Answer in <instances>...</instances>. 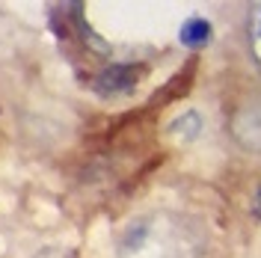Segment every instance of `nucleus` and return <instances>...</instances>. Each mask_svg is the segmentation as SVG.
Instances as JSON below:
<instances>
[{
    "instance_id": "423d86ee",
    "label": "nucleus",
    "mask_w": 261,
    "mask_h": 258,
    "mask_svg": "<svg viewBox=\"0 0 261 258\" xmlns=\"http://www.w3.org/2000/svg\"><path fill=\"white\" fill-rule=\"evenodd\" d=\"M255 21H258V30H255V39H258V45H261V9H258V18H255Z\"/></svg>"
},
{
    "instance_id": "39448f33",
    "label": "nucleus",
    "mask_w": 261,
    "mask_h": 258,
    "mask_svg": "<svg viewBox=\"0 0 261 258\" xmlns=\"http://www.w3.org/2000/svg\"><path fill=\"white\" fill-rule=\"evenodd\" d=\"M202 116L196 113V110H187V113H181L172 125H169V134L172 137H178V140H196L199 134H202Z\"/></svg>"
},
{
    "instance_id": "20e7f679",
    "label": "nucleus",
    "mask_w": 261,
    "mask_h": 258,
    "mask_svg": "<svg viewBox=\"0 0 261 258\" xmlns=\"http://www.w3.org/2000/svg\"><path fill=\"white\" fill-rule=\"evenodd\" d=\"M181 42L190 45V48H199V45H208V36H211V24L205 18H190L181 24Z\"/></svg>"
},
{
    "instance_id": "0eeeda50",
    "label": "nucleus",
    "mask_w": 261,
    "mask_h": 258,
    "mask_svg": "<svg viewBox=\"0 0 261 258\" xmlns=\"http://www.w3.org/2000/svg\"><path fill=\"white\" fill-rule=\"evenodd\" d=\"M255 214L261 217V190H258V196H255Z\"/></svg>"
},
{
    "instance_id": "7ed1b4c3",
    "label": "nucleus",
    "mask_w": 261,
    "mask_h": 258,
    "mask_svg": "<svg viewBox=\"0 0 261 258\" xmlns=\"http://www.w3.org/2000/svg\"><path fill=\"white\" fill-rule=\"evenodd\" d=\"M140 68L130 63H116V65H107L101 74L95 78V89L98 92H104V95H116V92H128L137 86L140 81Z\"/></svg>"
},
{
    "instance_id": "f03ea898",
    "label": "nucleus",
    "mask_w": 261,
    "mask_h": 258,
    "mask_svg": "<svg viewBox=\"0 0 261 258\" xmlns=\"http://www.w3.org/2000/svg\"><path fill=\"white\" fill-rule=\"evenodd\" d=\"M231 131H234V140L244 148L261 151V101H252V104L241 107L231 119Z\"/></svg>"
},
{
    "instance_id": "f257e3e1",
    "label": "nucleus",
    "mask_w": 261,
    "mask_h": 258,
    "mask_svg": "<svg viewBox=\"0 0 261 258\" xmlns=\"http://www.w3.org/2000/svg\"><path fill=\"white\" fill-rule=\"evenodd\" d=\"M122 258H202L205 228L190 217L172 211H158L134 220L119 243Z\"/></svg>"
}]
</instances>
